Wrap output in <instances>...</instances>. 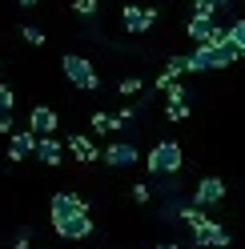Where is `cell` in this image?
Listing matches in <instances>:
<instances>
[{"instance_id": "cell-28", "label": "cell", "mask_w": 245, "mask_h": 249, "mask_svg": "<svg viewBox=\"0 0 245 249\" xmlns=\"http://www.w3.org/2000/svg\"><path fill=\"white\" fill-rule=\"evenodd\" d=\"M157 249H181V245H157Z\"/></svg>"}, {"instance_id": "cell-22", "label": "cell", "mask_w": 245, "mask_h": 249, "mask_svg": "<svg viewBox=\"0 0 245 249\" xmlns=\"http://www.w3.org/2000/svg\"><path fill=\"white\" fill-rule=\"evenodd\" d=\"M17 108V92H12V85H0V113H12Z\"/></svg>"}, {"instance_id": "cell-18", "label": "cell", "mask_w": 245, "mask_h": 249, "mask_svg": "<svg viewBox=\"0 0 245 249\" xmlns=\"http://www.w3.org/2000/svg\"><path fill=\"white\" fill-rule=\"evenodd\" d=\"M225 44H229V49H245V20H233V24H229L225 28Z\"/></svg>"}, {"instance_id": "cell-20", "label": "cell", "mask_w": 245, "mask_h": 249, "mask_svg": "<svg viewBox=\"0 0 245 249\" xmlns=\"http://www.w3.org/2000/svg\"><path fill=\"white\" fill-rule=\"evenodd\" d=\"M20 36H24L28 44H36V49H40V44H44V28H40V24H20Z\"/></svg>"}, {"instance_id": "cell-23", "label": "cell", "mask_w": 245, "mask_h": 249, "mask_svg": "<svg viewBox=\"0 0 245 249\" xmlns=\"http://www.w3.org/2000/svg\"><path fill=\"white\" fill-rule=\"evenodd\" d=\"M221 8V0H193V12H197V17H209L213 20V12H217Z\"/></svg>"}, {"instance_id": "cell-11", "label": "cell", "mask_w": 245, "mask_h": 249, "mask_svg": "<svg viewBox=\"0 0 245 249\" xmlns=\"http://www.w3.org/2000/svg\"><path fill=\"white\" fill-rule=\"evenodd\" d=\"M33 149H36V133H33V129H17V133H8V157H12V161L33 157Z\"/></svg>"}, {"instance_id": "cell-21", "label": "cell", "mask_w": 245, "mask_h": 249, "mask_svg": "<svg viewBox=\"0 0 245 249\" xmlns=\"http://www.w3.org/2000/svg\"><path fill=\"white\" fill-rule=\"evenodd\" d=\"M129 197L137 201V205H149V201H153V189H149V185H145V181H137V185H133V189H129Z\"/></svg>"}, {"instance_id": "cell-6", "label": "cell", "mask_w": 245, "mask_h": 249, "mask_svg": "<svg viewBox=\"0 0 245 249\" xmlns=\"http://www.w3.org/2000/svg\"><path fill=\"white\" fill-rule=\"evenodd\" d=\"M225 201V181L221 177H201L193 189V205L197 209H209V205H221Z\"/></svg>"}, {"instance_id": "cell-15", "label": "cell", "mask_w": 245, "mask_h": 249, "mask_svg": "<svg viewBox=\"0 0 245 249\" xmlns=\"http://www.w3.org/2000/svg\"><path fill=\"white\" fill-rule=\"evenodd\" d=\"M181 72H185V56H169V65H165V72L157 76V89L165 92V89H169V85L177 81V76H181Z\"/></svg>"}, {"instance_id": "cell-2", "label": "cell", "mask_w": 245, "mask_h": 249, "mask_svg": "<svg viewBox=\"0 0 245 249\" xmlns=\"http://www.w3.org/2000/svg\"><path fill=\"white\" fill-rule=\"evenodd\" d=\"M181 161H185V157H181V145L177 141H157L149 149V157H145V169H149V173H169L173 177L181 169Z\"/></svg>"}, {"instance_id": "cell-3", "label": "cell", "mask_w": 245, "mask_h": 249, "mask_svg": "<svg viewBox=\"0 0 245 249\" xmlns=\"http://www.w3.org/2000/svg\"><path fill=\"white\" fill-rule=\"evenodd\" d=\"M60 69H65V76L76 85V89H85V92H93V89H101V76H97V69L88 65L85 56H76V53H69V56H60Z\"/></svg>"}, {"instance_id": "cell-5", "label": "cell", "mask_w": 245, "mask_h": 249, "mask_svg": "<svg viewBox=\"0 0 245 249\" xmlns=\"http://www.w3.org/2000/svg\"><path fill=\"white\" fill-rule=\"evenodd\" d=\"M121 24H125V33H149V28L157 24V8L125 4V8H121Z\"/></svg>"}, {"instance_id": "cell-9", "label": "cell", "mask_w": 245, "mask_h": 249, "mask_svg": "<svg viewBox=\"0 0 245 249\" xmlns=\"http://www.w3.org/2000/svg\"><path fill=\"white\" fill-rule=\"evenodd\" d=\"M60 237H69V241H85L88 233H93V217L88 213H72V217H65V221H56L52 225Z\"/></svg>"}, {"instance_id": "cell-7", "label": "cell", "mask_w": 245, "mask_h": 249, "mask_svg": "<svg viewBox=\"0 0 245 249\" xmlns=\"http://www.w3.org/2000/svg\"><path fill=\"white\" fill-rule=\"evenodd\" d=\"M193 245L197 249H225L229 245V229L221 221H205L201 229H193Z\"/></svg>"}, {"instance_id": "cell-25", "label": "cell", "mask_w": 245, "mask_h": 249, "mask_svg": "<svg viewBox=\"0 0 245 249\" xmlns=\"http://www.w3.org/2000/svg\"><path fill=\"white\" fill-rule=\"evenodd\" d=\"M72 12H81V17H97V0H72Z\"/></svg>"}, {"instance_id": "cell-12", "label": "cell", "mask_w": 245, "mask_h": 249, "mask_svg": "<svg viewBox=\"0 0 245 249\" xmlns=\"http://www.w3.org/2000/svg\"><path fill=\"white\" fill-rule=\"evenodd\" d=\"M28 129H33L36 137H52L56 133V113L49 105H36L33 113H28Z\"/></svg>"}, {"instance_id": "cell-8", "label": "cell", "mask_w": 245, "mask_h": 249, "mask_svg": "<svg viewBox=\"0 0 245 249\" xmlns=\"http://www.w3.org/2000/svg\"><path fill=\"white\" fill-rule=\"evenodd\" d=\"M101 161L113 165V169H125V165H137V161H141V149L129 145V141H113L109 149H101Z\"/></svg>"}, {"instance_id": "cell-10", "label": "cell", "mask_w": 245, "mask_h": 249, "mask_svg": "<svg viewBox=\"0 0 245 249\" xmlns=\"http://www.w3.org/2000/svg\"><path fill=\"white\" fill-rule=\"evenodd\" d=\"M60 145H65L76 161H85V165L88 161H101V149L93 145V137H85V133H69V141H60Z\"/></svg>"}, {"instance_id": "cell-27", "label": "cell", "mask_w": 245, "mask_h": 249, "mask_svg": "<svg viewBox=\"0 0 245 249\" xmlns=\"http://www.w3.org/2000/svg\"><path fill=\"white\" fill-rule=\"evenodd\" d=\"M40 4V0H20V8H36Z\"/></svg>"}, {"instance_id": "cell-19", "label": "cell", "mask_w": 245, "mask_h": 249, "mask_svg": "<svg viewBox=\"0 0 245 249\" xmlns=\"http://www.w3.org/2000/svg\"><path fill=\"white\" fill-rule=\"evenodd\" d=\"M165 117H169V121H185L189 117V101H169V105H165Z\"/></svg>"}, {"instance_id": "cell-26", "label": "cell", "mask_w": 245, "mask_h": 249, "mask_svg": "<svg viewBox=\"0 0 245 249\" xmlns=\"http://www.w3.org/2000/svg\"><path fill=\"white\" fill-rule=\"evenodd\" d=\"M0 133H12V113H0Z\"/></svg>"}, {"instance_id": "cell-1", "label": "cell", "mask_w": 245, "mask_h": 249, "mask_svg": "<svg viewBox=\"0 0 245 249\" xmlns=\"http://www.w3.org/2000/svg\"><path fill=\"white\" fill-rule=\"evenodd\" d=\"M237 60V53L229 44H197L185 56V72H205V69H229Z\"/></svg>"}, {"instance_id": "cell-16", "label": "cell", "mask_w": 245, "mask_h": 249, "mask_svg": "<svg viewBox=\"0 0 245 249\" xmlns=\"http://www.w3.org/2000/svg\"><path fill=\"white\" fill-rule=\"evenodd\" d=\"M88 124H93V133H97V137H105V133H117V129H125V124H121L117 117H109V113H93V121H88Z\"/></svg>"}, {"instance_id": "cell-17", "label": "cell", "mask_w": 245, "mask_h": 249, "mask_svg": "<svg viewBox=\"0 0 245 249\" xmlns=\"http://www.w3.org/2000/svg\"><path fill=\"white\" fill-rule=\"evenodd\" d=\"M177 217H181L189 229H201V225H205V209H197V205H177Z\"/></svg>"}, {"instance_id": "cell-24", "label": "cell", "mask_w": 245, "mask_h": 249, "mask_svg": "<svg viewBox=\"0 0 245 249\" xmlns=\"http://www.w3.org/2000/svg\"><path fill=\"white\" fill-rule=\"evenodd\" d=\"M117 92H121V97H137V92H141V76H125Z\"/></svg>"}, {"instance_id": "cell-13", "label": "cell", "mask_w": 245, "mask_h": 249, "mask_svg": "<svg viewBox=\"0 0 245 249\" xmlns=\"http://www.w3.org/2000/svg\"><path fill=\"white\" fill-rule=\"evenodd\" d=\"M33 153H36L44 165H60V161H65V145H60L56 137H36V149Z\"/></svg>"}, {"instance_id": "cell-4", "label": "cell", "mask_w": 245, "mask_h": 249, "mask_svg": "<svg viewBox=\"0 0 245 249\" xmlns=\"http://www.w3.org/2000/svg\"><path fill=\"white\" fill-rule=\"evenodd\" d=\"M72 213H88L85 197H76V193H69V189L52 193V201H49V217H52V225H56V221H65V217H72Z\"/></svg>"}, {"instance_id": "cell-14", "label": "cell", "mask_w": 245, "mask_h": 249, "mask_svg": "<svg viewBox=\"0 0 245 249\" xmlns=\"http://www.w3.org/2000/svg\"><path fill=\"white\" fill-rule=\"evenodd\" d=\"M185 33H189V40H197V44H205L209 40V33H213V20L209 17H189V24H185Z\"/></svg>"}, {"instance_id": "cell-29", "label": "cell", "mask_w": 245, "mask_h": 249, "mask_svg": "<svg viewBox=\"0 0 245 249\" xmlns=\"http://www.w3.org/2000/svg\"><path fill=\"white\" fill-rule=\"evenodd\" d=\"M237 60H245V49H237Z\"/></svg>"}]
</instances>
